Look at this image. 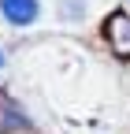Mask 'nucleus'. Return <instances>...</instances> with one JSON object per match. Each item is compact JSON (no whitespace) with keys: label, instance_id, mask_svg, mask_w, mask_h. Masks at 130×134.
<instances>
[{"label":"nucleus","instance_id":"2","mask_svg":"<svg viewBox=\"0 0 130 134\" xmlns=\"http://www.w3.org/2000/svg\"><path fill=\"white\" fill-rule=\"evenodd\" d=\"M0 11L11 26H30L41 15V4L37 0H0Z\"/></svg>","mask_w":130,"mask_h":134},{"label":"nucleus","instance_id":"3","mask_svg":"<svg viewBox=\"0 0 130 134\" xmlns=\"http://www.w3.org/2000/svg\"><path fill=\"white\" fill-rule=\"evenodd\" d=\"M0 67H4V52H0Z\"/></svg>","mask_w":130,"mask_h":134},{"label":"nucleus","instance_id":"1","mask_svg":"<svg viewBox=\"0 0 130 134\" xmlns=\"http://www.w3.org/2000/svg\"><path fill=\"white\" fill-rule=\"evenodd\" d=\"M104 37H108V48L115 56H130V15L126 11H111L108 23H104Z\"/></svg>","mask_w":130,"mask_h":134}]
</instances>
